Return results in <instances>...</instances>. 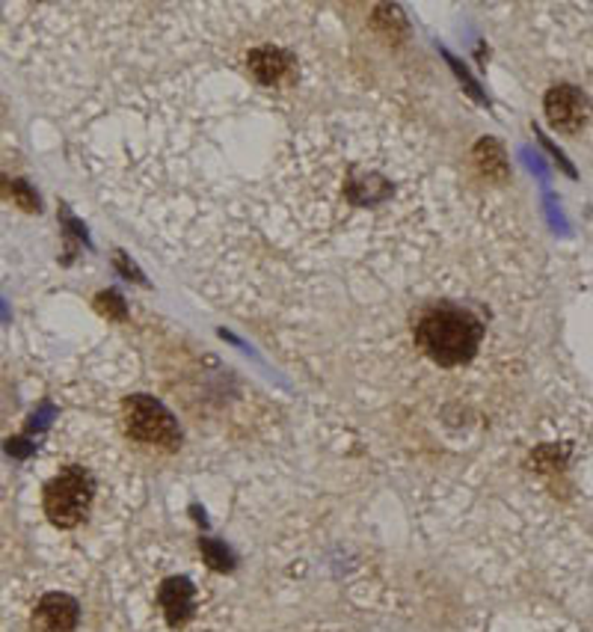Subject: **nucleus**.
Returning a JSON list of instances; mask_svg holds the SVG:
<instances>
[{"mask_svg": "<svg viewBox=\"0 0 593 632\" xmlns=\"http://www.w3.org/2000/svg\"><path fill=\"white\" fill-rule=\"evenodd\" d=\"M474 163L481 166L484 175L498 178V182H505V178H507L505 152H502V146H498L495 140H481L478 146H474Z\"/></svg>", "mask_w": 593, "mask_h": 632, "instance_id": "8", "label": "nucleus"}, {"mask_svg": "<svg viewBox=\"0 0 593 632\" xmlns=\"http://www.w3.org/2000/svg\"><path fill=\"white\" fill-rule=\"evenodd\" d=\"M122 422L125 434L142 446H154L163 451H175L182 443V431L172 413L151 395H130L122 401Z\"/></svg>", "mask_w": 593, "mask_h": 632, "instance_id": "3", "label": "nucleus"}, {"mask_svg": "<svg viewBox=\"0 0 593 632\" xmlns=\"http://www.w3.org/2000/svg\"><path fill=\"white\" fill-rule=\"evenodd\" d=\"M158 603L163 609L166 624L182 629L196 615V588L187 576H170L158 591Z\"/></svg>", "mask_w": 593, "mask_h": 632, "instance_id": "6", "label": "nucleus"}, {"mask_svg": "<svg viewBox=\"0 0 593 632\" xmlns=\"http://www.w3.org/2000/svg\"><path fill=\"white\" fill-rule=\"evenodd\" d=\"M543 111H546V119H549V125L555 131L576 134L588 119V99H585V92L569 87V83H557V87L546 92Z\"/></svg>", "mask_w": 593, "mask_h": 632, "instance_id": "4", "label": "nucleus"}, {"mask_svg": "<svg viewBox=\"0 0 593 632\" xmlns=\"http://www.w3.org/2000/svg\"><path fill=\"white\" fill-rule=\"evenodd\" d=\"M412 339L415 348L431 363L442 368H457L466 365L478 353L484 342V324L466 306L431 303L415 315Z\"/></svg>", "mask_w": 593, "mask_h": 632, "instance_id": "1", "label": "nucleus"}, {"mask_svg": "<svg viewBox=\"0 0 593 632\" xmlns=\"http://www.w3.org/2000/svg\"><path fill=\"white\" fill-rule=\"evenodd\" d=\"M80 624V606L63 591H51L36 603L30 615L33 632H75Z\"/></svg>", "mask_w": 593, "mask_h": 632, "instance_id": "5", "label": "nucleus"}, {"mask_svg": "<svg viewBox=\"0 0 593 632\" xmlns=\"http://www.w3.org/2000/svg\"><path fill=\"white\" fill-rule=\"evenodd\" d=\"M246 66H249V75L258 83V87H276L285 78L291 75V57L279 51V47H253L246 57Z\"/></svg>", "mask_w": 593, "mask_h": 632, "instance_id": "7", "label": "nucleus"}, {"mask_svg": "<svg viewBox=\"0 0 593 632\" xmlns=\"http://www.w3.org/2000/svg\"><path fill=\"white\" fill-rule=\"evenodd\" d=\"M92 502V479L80 467L57 472L42 490V511L57 529H75Z\"/></svg>", "mask_w": 593, "mask_h": 632, "instance_id": "2", "label": "nucleus"}]
</instances>
